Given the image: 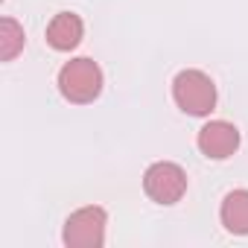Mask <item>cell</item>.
<instances>
[{
    "mask_svg": "<svg viewBox=\"0 0 248 248\" xmlns=\"http://www.w3.org/2000/svg\"><path fill=\"white\" fill-rule=\"evenodd\" d=\"M172 96L175 105L193 117H207L216 108V85L204 70H181L172 82Z\"/></svg>",
    "mask_w": 248,
    "mask_h": 248,
    "instance_id": "obj_1",
    "label": "cell"
},
{
    "mask_svg": "<svg viewBox=\"0 0 248 248\" xmlns=\"http://www.w3.org/2000/svg\"><path fill=\"white\" fill-rule=\"evenodd\" d=\"M196 143H199L204 158L225 161V158H231L239 149V132H236V126H231V123H225V120H210L207 126L199 129Z\"/></svg>",
    "mask_w": 248,
    "mask_h": 248,
    "instance_id": "obj_5",
    "label": "cell"
},
{
    "mask_svg": "<svg viewBox=\"0 0 248 248\" xmlns=\"http://www.w3.org/2000/svg\"><path fill=\"white\" fill-rule=\"evenodd\" d=\"M219 216H222V225L231 233L245 236L248 233V190H231L222 202Z\"/></svg>",
    "mask_w": 248,
    "mask_h": 248,
    "instance_id": "obj_7",
    "label": "cell"
},
{
    "mask_svg": "<svg viewBox=\"0 0 248 248\" xmlns=\"http://www.w3.org/2000/svg\"><path fill=\"white\" fill-rule=\"evenodd\" d=\"M105 225H108L105 210L96 204H88L67 216L62 239L70 248H99L105 242Z\"/></svg>",
    "mask_w": 248,
    "mask_h": 248,
    "instance_id": "obj_3",
    "label": "cell"
},
{
    "mask_svg": "<svg viewBox=\"0 0 248 248\" xmlns=\"http://www.w3.org/2000/svg\"><path fill=\"white\" fill-rule=\"evenodd\" d=\"M59 91L67 102L85 105L93 102L102 91V70L91 59H70L59 70Z\"/></svg>",
    "mask_w": 248,
    "mask_h": 248,
    "instance_id": "obj_2",
    "label": "cell"
},
{
    "mask_svg": "<svg viewBox=\"0 0 248 248\" xmlns=\"http://www.w3.org/2000/svg\"><path fill=\"white\" fill-rule=\"evenodd\" d=\"M82 32H85V27H82V18H79V15H73V12H59V15L50 21V27H47V44H50L53 50H59V53H70L73 47H79Z\"/></svg>",
    "mask_w": 248,
    "mask_h": 248,
    "instance_id": "obj_6",
    "label": "cell"
},
{
    "mask_svg": "<svg viewBox=\"0 0 248 248\" xmlns=\"http://www.w3.org/2000/svg\"><path fill=\"white\" fill-rule=\"evenodd\" d=\"M21 50H24V27L12 18H3L0 21V59L12 62Z\"/></svg>",
    "mask_w": 248,
    "mask_h": 248,
    "instance_id": "obj_8",
    "label": "cell"
},
{
    "mask_svg": "<svg viewBox=\"0 0 248 248\" xmlns=\"http://www.w3.org/2000/svg\"><path fill=\"white\" fill-rule=\"evenodd\" d=\"M143 190L158 204H175L187 193V172L172 161H158L143 172Z\"/></svg>",
    "mask_w": 248,
    "mask_h": 248,
    "instance_id": "obj_4",
    "label": "cell"
}]
</instances>
